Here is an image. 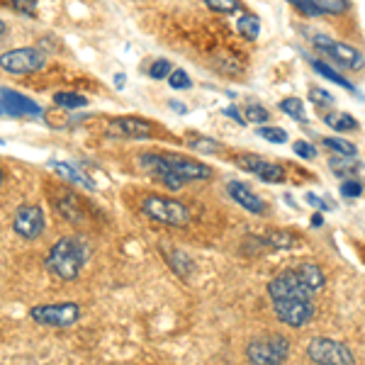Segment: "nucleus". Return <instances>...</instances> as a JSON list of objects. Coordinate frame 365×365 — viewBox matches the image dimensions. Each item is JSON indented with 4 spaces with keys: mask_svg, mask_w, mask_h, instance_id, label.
Returning a JSON list of instances; mask_svg holds the SVG:
<instances>
[{
    "mask_svg": "<svg viewBox=\"0 0 365 365\" xmlns=\"http://www.w3.org/2000/svg\"><path fill=\"white\" fill-rule=\"evenodd\" d=\"M322 146L329 149L334 156H349V158H356L358 156V149L356 144L349 139H339V137H322Z\"/></svg>",
    "mask_w": 365,
    "mask_h": 365,
    "instance_id": "393cba45",
    "label": "nucleus"
},
{
    "mask_svg": "<svg viewBox=\"0 0 365 365\" xmlns=\"http://www.w3.org/2000/svg\"><path fill=\"white\" fill-rule=\"evenodd\" d=\"M187 146H190L192 151H200V154H217V151H222V144L217 139L212 137H190L187 139Z\"/></svg>",
    "mask_w": 365,
    "mask_h": 365,
    "instance_id": "c85d7f7f",
    "label": "nucleus"
},
{
    "mask_svg": "<svg viewBox=\"0 0 365 365\" xmlns=\"http://www.w3.org/2000/svg\"><path fill=\"white\" fill-rule=\"evenodd\" d=\"M88 258H91V246L81 234H68L51 244L49 253L44 256V268L56 280L73 282L83 273Z\"/></svg>",
    "mask_w": 365,
    "mask_h": 365,
    "instance_id": "f257e3e1",
    "label": "nucleus"
},
{
    "mask_svg": "<svg viewBox=\"0 0 365 365\" xmlns=\"http://www.w3.org/2000/svg\"><path fill=\"white\" fill-rule=\"evenodd\" d=\"M256 134H258L261 139L270 141V144H287V139H290V134H287L282 127H268V125L258 127V129H256Z\"/></svg>",
    "mask_w": 365,
    "mask_h": 365,
    "instance_id": "7c9ffc66",
    "label": "nucleus"
},
{
    "mask_svg": "<svg viewBox=\"0 0 365 365\" xmlns=\"http://www.w3.org/2000/svg\"><path fill=\"white\" fill-rule=\"evenodd\" d=\"M322 120L334 132H353V129H358V120L349 113H322Z\"/></svg>",
    "mask_w": 365,
    "mask_h": 365,
    "instance_id": "b1692460",
    "label": "nucleus"
},
{
    "mask_svg": "<svg viewBox=\"0 0 365 365\" xmlns=\"http://www.w3.org/2000/svg\"><path fill=\"white\" fill-rule=\"evenodd\" d=\"M237 32L246 39V42H256L258 34H261V20H258V15L241 13L237 20Z\"/></svg>",
    "mask_w": 365,
    "mask_h": 365,
    "instance_id": "5701e85b",
    "label": "nucleus"
},
{
    "mask_svg": "<svg viewBox=\"0 0 365 365\" xmlns=\"http://www.w3.org/2000/svg\"><path fill=\"white\" fill-rule=\"evenodd\" d=\"M170 71H173V63H170L168 58H156V61L149 66V76L154 81H166L170 76Z\"/></svg>",
    "mask_w": 365,
    "mask_h": 365,
    "instance_id": "f704fd0d",
    "label": "nucleus"
},
{
    "mask_svg": "<svg viewBox=\"0 0 365 365\" xmlns=\"http://www.w3.org/2000/svg\"><path fill=\"white\" fill-rule=\"evenodd\" d=\"M280 110L285 115H290L295 122H302V125H307V110H304V100H299V98H285L280 103Z\"/></svg>",
    "mask_w": 365,
    "mask_h": 365,
    "instance_id": "cd10ccee",
    "label": "nucleus"
},
{
    "mask_svg": "<svg viewBox=\"0 0 365 365\" xmlns=\"http://www.w3.org/2000/svg\"><path fill=\"white\" fill-rule=\"evenodd\" d=\"M0 146H3V139H0Z\"/></svg>",
    "mask_w": 365,
    "mask_h": 365,
    "instance_id": "49530a36",
    "label": "nucleus"
},
{
    "mask_svg": "<svg viewBox=\"0 0 365 365\" xmlns=\"http://www.w3.org/2000/svg\"><path fill=\"white\" fill-rule=\"evenodd\" d=\"M141 215L149 217L151 222H158L163 227H187L192 220V212L185 202L175 197L163 195H144L141 197Z\"/></svg>",
    "mask_w": 365,
    "mask_h": 365,
    "instance_id": "f03ea898",
    "label": "nucleus"
},
{
    "mask_svg": "<svg viewBox=\"0 0 365 365\" xmlns=\"http://www.w3.org/2000/svg\"><path fill=\"white\" fill-rule=\"evenodd\" d=\"M8 5L20 15H29V17L37 15V0H10Z\"/></svg>",
    "mask_w": 365,
    "mask_h": 365,
    "instance_id": "4c0bfd02",
    "label": "nucleus"
},
{
    "mask_svg": "<svg viewBox=\"0 0 365 365\" xmlns=\"http://www.w3.org/2000/svg\"><path fill=\"white\" fill-rule=\"evenodd\" d=\"M339 190H341V197L356 200V197L363 195V182L361 180H344V182H341Z\"/></svg>",
    "mask_w": 365,
    "mask_h": 365,
    "instance_id": "e433bc0d",
    "label": "nucleus"
},
{
    "mask_svg": "<svg viewBox=\"0 0 365 365\" xmlns=\"http://www.w3.org/2000/svg\"><path fill=\"white\" fill-rule=\"evenodd\" d=\"M304 200H307L312 207H317V212H319V210H331L334 207L331 202H327V200L319 197V195H314V192H307V195H304Z\"/></svg>",
    "mask_w": 365,
    "mask_h": 365,
    "instance_id": "58836bf2",
    "label": "nucleus"
},
{
    "mask_svg": "<svg viewBox=\"0 0 365 365\" xmlns=\"http://www.w3.org/2000/svg\"><path fill=\"white\" fill-rule=\"evenodd\" d=\"M44 110L32 98L22 96L13 88H0V117H39Z\"/></svg>",
    "mask_w": 365,
    "mask_h": 365,
    "instance_id": "9b49d317",
    "label": "nucleus"
},
{
    "mask_svg": "<svg viewBox=\"0 0 365 365\" xmlns=\"http://www.w3.org/2000/svg\"><path fill=\"white\" fill-rule=\"evenodd\" d=\"M237 166L241 170H246V173L258 175L263 182H282L285 180V168H282L280 163L266 161L263 156H256V154L237 156Z\"/></svg>",
    "mask_w": 365,
    "mask_h": 365,
    "instance_id": "ddd939ff",
    "label": "nucleus"
},
{
    "mask_svg": "<svg viewBox=\"0 0 365 365\" xmlns=\"http://www.w3.org/2000/svg\"><path fill=\"white\" fill-rule=\"evenodd\" d=\"M309 100H312V105H314L319 113H324V110H329V108H334V96L329 91H324V88H309Z\"/></svg>",
    "mask_w": 365,
    "mask_h": 365,
    "instance_id": "2f4dec72",
    "label": "nucleus"
},
{
    "mask_svg": "<svg viewBox=\"0 0 365 365\" xmlns=\"http://www.w3.org/2000/svg\"><path fill=\"white\" fill-rule=\"evenodd\" d=\"M292 8L307 17L341 15L351 10V0H292Z\"/></svg>",
    "mask_w": 365,
    "mask_h": 365,
    "instance_id": "2eb2a0df",
    "label": "nucleus"
},
{
    "mask_svg": "<svg viewBox=\"0 0 365 365\" xmlns=\"http://www.w3.org/2000/svg\"><path fill=\"white\" fill-rule=\"evenodd\" d=\"M46 170H51V173H56L58 178L68 180V182H76V185H83L88 190H96V182L88 178L86 173H81L76 166H71L66 161H56V158H51V161H46Z\"/></svg>",
    "mask_w": 365,
    "mask_h": 365,
    "instance_id": "a211bd4d",
    "label": "nucleus"
},
{
    "mask_svg": "<svg viewBox=\"0 0 365 365\" xmlns=\"http://www.w3.org/2000/svg\"><path fill=\"white\" fill-rule=\"evenodd\" d=\"M166 81H168V86L173 88V91H190V88H192L190 73H187V71H182V68H173Z\"/></svg>",
    "mask_w": 365,
    "mask_h": 365,
    "instance_id": "473e14b6",
    "label": "nucleus"
},
{
    "mask_svg": "<svg viewBox=\"0 0 365 365\" xmlns=\"http://www.w3.org/2000/svg\"><path fill=\"white\" fill-rule=\"evenodd\" d=\"M83 309L78 302H49V304H34L29 309V319L39 327H51V329H68L73 324L81 322Z\"/></svg>",
    "mask_w": 365,
    "mask_h": 365,
    "instance_id": "20e7f679",
    "label": "nucleus"
},
{
    "mask_svg": "<svg viewBox=\"0 0 365 365\" xmlns=\"http://www.w3.org/2000/svg\"><path fill=\"white\" fill-rule=\"evenodd\" d=\"M3 180H5V170H3V166H0V187H3Z\"/></svg>",
    "mask_w": 365,
    "mask_h": 365,
    "instance_id": "a18cd8bd",
    "label": "nucleus"
},
{
    "mask_svg": "<svg viewBox=\"0 0 365 365\" xmlns=\"http://www.w3.org/2000/svg\"><path fill=\"white\" fill-rule=\"evenodd\" d=\"M312 68H314L319 76H324L327 81H331V83H336L339 88H344V91L356 93V86H353L344 73H339V71L334 68V66H329L327 61H319V58H312Z\"/></svg>",
    "mask_w": 365,
    "mask_h": 365,
    "instance_id": "4be33fe9",
    "label": "nucleus"
},
{
    "mask_svg": "<svg viewBox=\"0 0 365 365\" xmlns=\"http://www.w3.org/2000/svg\"><path fill=\"white\" fill-rule=\"evenodd\" d=\"M304 353L314 365H356V353L351 351V346L329 336L309 339Z\"/></svg>",
    "mask_w": 365,
    "mask_h": 365,
    "instance_id": "39448f33",
    "label": "nucleus"
},
{
    "mask_svg": "<svg viewBox=\"0 0 365 365\" xmlns=\"http://www.w3.org/2000/svg\"><path fill=\"white\" fill-rule=\"evenodd\" d=\"M44 66H46V54L42 49H37V46H17V49L0 54V68L5 73L29 76L42 71Z\"/></svg>",
    "mask_w": 365,
    "mask_h": 365,
    "instance_id": "423d86ee",
    "label": "nucleus"
},
{
    "mask_svg": "<svg viewBox=\"0 0 365 365\" xmlns=\"http://www.w3.org/2000/svg\"><path fill=\"white\" fill-rule=\"evenodd\" d=\"M280 324L290 329H304L314 319L317 304L314 299H285V302H270Z\"/></svg>",
    "mask_w": 365,
    "mask_h": 365,
    "instance_id": "1a4fd4ad",
    "label": "nucleus"
},
{
    "mask_svg": "<svg viewBox=\"0 0 365 365\" xmlns=\"http://www.w3.org/2000/svg\"><path fill=\"white\" fill-rule=\"evenodd\" d=\"M227 192H229V197L239 205V207H244L246 212H251V215H266L268 207H266V202H263V197H258L256 192L246 185V182L229 180L227 182Z\"/></svg>",
    "mask_w": 365,
    "mask_h": 365,
    "instance_id": "dca6fc26",
    "label": "nucleus"
},
{
    "mask_svg": "<svg viewBox=\"0 0 365 365\" xmlns=\"http://www.w3.org/2000/svg\"><path fill=\"white\" fill-rule=\"evenodd\" d=\"M222 113H225L227 117H232L234 122H239V125H246V122H244V115H241L237 108H225Z\"/></svg>",
    "mask_w": 365,
    "mask_h": 365,
    "instance_id": "ea45409f",
    "label": "nucleus"
},
{
    "mask_svg": "<svg viewBox=\"0 0 365 365\" xmlns=\"http://www.w3.org/2000/svg\"><path fill=\"white\" fill-rule=\"evenodd\" d=\"M329 170L336 173V178L344 180H358L363 170V161L361 158H349V156H331L329 158Z\"/></svg>",
    "mask_w": 365,
    "mask_h": 365,
    "instance_id": "412c9836",
    "label": "nucleus"
},
{
    "mask_svg": "<svg viewBox=\"0 0 365 365\" xmlns=\"http://www.w3.org/2000/svg\"><path fill=\"white\" fill-rule=\"evenodd\" d=\"M244 122H253V125H266V122L270 120V113L266 108H263V105H256V103H249L246 105V110L244 113Z\"/></svg>",
    "mask_w": 365,
    "mask_h": 365,
    "instance_id": "c756f323",
    "label": "nucleus"
},
{
    "mask_svg": "<svg viewBox=\"0 0 365 365\" xmlns=\"http://www.w3.org/2000/svg\"><path fill=\"white\" fill-rule=\"evenodd\" d=\"M54 207L58 210V215L63 217V220L68 222V225H83L86 222V210H83V202H81V197L76 195V192H61L58 197H54Z\"/></svg>",
    "mask_w": 365,
    "mask_h": 365,
    "instance_id": "f3484780",
    "label": "nucleus"
},
{
    "mask_svg": "<svg viewBox=\"0 0 365 365\" xmlns=\"http://www.w3.org/2000/svg\"><path fill=\"white\" fill-rule=\"evenodd\" d=\"M266 244L270 249H278V251H285V249H295L299 246V237L292 232H285V229H278V232H270L266 237Z\"/></svg>",
    "mask_w": 365,
    "mask_h": 365,
    "instance_id": "a878e982",
    "label": "nucleus"
},
{
    "mask_svg": "<svg viewBox=\"0 0 365 365\" xmlns=\"http://www.w3.org/2000/svg\"><path fill=\"white\" fill-rule=\"evenodd\" d=\"M205 5H207L212 13H220V15L241 13V3H239V0H205Z\"/></svg>",
    "mask_w": 365,
    "mask_h": 365,
    "instance_id": "72a5a7b5",
    "label": "nucleus"
},
{
    "mask_svg": "<svg viewBox=\"0 0 365 365\" xmlns=\"http://www.w3.org/2000/svg\"><path fill=\"white\" fill-rule=\"evenodd\" d=\"M166 166L170 168V173L175 175L180 182H192V180H210L215 175L212 166L202 161H195V158H185L180 154H161Z\"/></svg>",
    "mask_w": 365,
    "mask_h": 365,
    "instance_id": "9d476101",
    "label": "nucleus"
},
{
    "mask_svg": "<svg viewBox=\"0 0 365 365\" xmlns=\"http://www.w3.org/2000/svg\"><path fill=\"white\" fill-rule=\"evenodd\" d=\"M125 81H127L125 73H117L115 76V88H125Z\"/></svg>",
    "mask_w": 365,
    "mask_h": 365,
    "instance_id": "37998d69",
    "label": "nucleus"
},
{
    "mask_svg": "<svg viewBox=\"0 0 365 365\" xmlns=\"http://www.w3.org/2000/svg\"><path fill=\"white\" fill-rule=\"evenodd\" d=\"M46 229L42 205H20L13 215V232L25 241H37Z\"/></svg>",
    "mask_w": 365,
    "mask_h": 365,
    "instance_id": "6e6552de",
    "label": "nucleus"
},
{
    "mask_svg": "<svg viewBox=\"0 0 365 365\" xmlns=\"http://www.w3.org/2000/svg\"><path fill=\"white\" fill-rule=\"evenodd\" d=\"M161 253L163 258H166V263L170 266L178 278H190L192 270H195V263H192V258L187 256L185 251H178V249H168V246H161Z\"/></svg>",
    "mask_w": 365,
    "mask_h": 365,
    "instance_id": "aec40b11",
    "label": "nucleus"
},
{
    "mask_svg": "<svg viewBox=\"0 0 365 365\" xmlns=\"http://www.w3.org/2000/svg\"><path fill=\"white\" fill-rule=\"evenodd\" d=\"M292 344L282 334H266L246 344L244 356L251 365H282L290 358Z\"/></svg>",
    "mask_w": 365,
    "mask_h": 365,
    "instance_id": "7ed1b4c3",
    "label": "nucleus"
},
{
    "mask_svg": "<svg viewBox=\"0 0 365 365\" xmlns=\"http://www.w3.org/2000/svg\"><path fill=\"white\" fill-rule=\"evenodd\" d=\"M309 225L312 227H324V215H322V212H314V215H312Z\"/></svg>",
    "mask_w": 365,
    "mask_h": 365,
    "instance_id": "79ce46f5",
    "label": "nucleus"
},
{
    "mask_svg": "<svg viewBox=\"0 0 365 365\" xmlns=\"http://www.w3.org/2000/svg\"><path fill=\"white\" fill-rule=\"evenodd\" d=\"M5 34H8V25H5V22H3V20H0V39H3V37H5Z\"/></svg>",
    "mask_w": 365,
    "mask_h": 365,
    "instance_id": "c03bdc74",
    "label": "nucleus"
},
{
    "mask_svg": "<svg viewBox=\"0 0 365 365\" xmlns=\"http://www.w3.org/2000/svg\"><path fill=\"white\" fill-rule=\"evenodd\" d=\"M110 137L129 141H149L154 137V125L144 117H117L108 127Z\"/></svg>",
    "mask_w": 365,
    "mask_h": 365,
    "instance_id": "f8f14e48",
    "label": "nucleus"
},
{
    "mask_svg": "<svg viewBox=\"0 0 365 365\" xmlns=\"http://www.w3.org/2000/svg\"><path fill=\"white\" fill-rule=\"evenodd\" d=\"M139 168L146 170L151 178L163 182V185H166L168 190H173V192L180 190V187L185 185V182H180L173 173H170V168L166 166V161H163L161 154H141L139 156Z\"/></svg>",
    "mask_w": 365,
    "mask_h": 365,
    "instance_id": "4468645a",
    "label": "nucleus"
},
{
    "mask_svg": "<svg viewBox=\"0 0 365 365\" xmlns=\"http://www.w3.org/2000/svg\"><path fill=\"white\" fill-rule=\"evenodd\" d=\"M292 151L297 154V158H304V161H314L317 158V146L304 139H297L295 144H292Z\"/></svg>",
    "mask_w": 365,
    "mask_h": 365,
    "instance_id": "c9c22d12",
    "label": "nucleus"
},
{
    "mask_svg": "<svg viewBox=\"0 0 365 365\" xmlns=\"http://www.w3.org/2000/svg\"><path fill=\"white\" fill-rule=\"evenodd\" d=\"M168 108L173 110V113H178V115H185L187 113V108L182 103H178V100H168Z\"/></svg>",
    "mask_w": 365,
    "mask_h": 365,
    "instance_id": "a19ab883",
    "label": "nucleus"
},
{
    "mask_svg": "<svg viewBox=\"0 0 365 365\" xmlns=\"http://www.w3.org/2000/svg\"><path fill=\"white\" fill-rule=\"evenodd\" d=\"M54 105L66 108V110H78V108H86L88 98L81 96V93H73V91H58L54 96Z\"/></svg>",
    "mask_w": 365,
    "mask_h": 365,
    "instance_id": "bb28decb",
    "label": "nucleus"
},
{
    "mask_svg": "<svg viewBox=\"0 0 365 365\" xmlns=\"http://www.w3.org/2000/svg\"><path fill=\"white\" fill-rule=\"evenodd\" d=\"M312 44H314V49H319L324 56H329L341 68H351V71L363 68V51L356 49V46L336 42V39H331L329 34H322V32H317L314 37H312Z\"/></svg>",
    "mask_w": 365,
    "mask_h": 365,
    "instance_id": "0eeeda50",
    "label": "nucleus"
},
{
    "mask_svg": "<svg viewBox=\"0 0 365 365\" xmlns=\"http://www.w3.org/2000/svg\"><path fill=\"white\" fill-rule=\"evenodd\" d=\"M292 270H295L299 282H302L309 292H314V295L327 287V275H324V268L317 266V263H299V266L292 268Z\"/></svg>",
    "mask_w": 365,
    "mask_h": 365,
    "instance_id": "6ab92c4d",
    "label": "nucleus"
}]
</instances>
